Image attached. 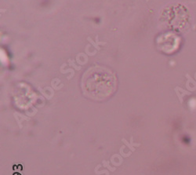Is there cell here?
<instances>
[{"mask_svg":"<svg viewBox=\"0 0 196 175\" xmlns=\"http://www.w3.org/2000/svg\"><path fill=\"white\" fill-rule=\"evenodd\" d=\"M81 87L85 96L94 101H102L112 96L117 89V78L105 67H90L83 73Z\"/></svg>","mask_w":196,"mask_h":175,"instance_id":"cell-1","label":"cell"}]
</instances>
